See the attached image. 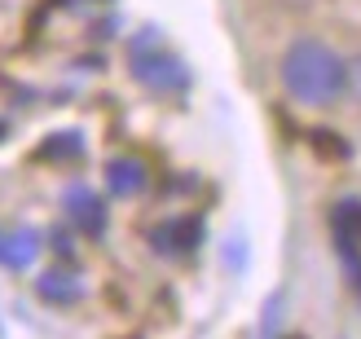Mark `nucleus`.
<instances>
[{
	"label": "nucleus",
	"mask_w": 361,
	"mask_h": 339,
	"mask_svg": "<svg viewBox=\"0 0 361 339\" xmlns=\"http://www.w3.org/2000/svg\"><path fill=\"white\" fill-rule=\"evenodd\" d=\"M0 132H5V123H0Z\"/></svg>",
	"instance_id": "nucleus-11"
},
{
	"label": "nucleus",
	"mask_w": 361,
	"mask_h": 339,
	"mask_svg": "<svg viewBox=\"0 0 361 339\" xmlns=\"http://www.w3.org/2000/svg\"><path fill=\"white\" fill-rule=\"evenodd\" d=\"M348 84H353V88H357V93H361V58H357V62H353V66H348Z\"/></svg>",
	"instance_id": "nucleus-9"
},
{
	"label": "nucleus",
	"mask_w": 361,
	"mask_h": 339,
	"mask_svg": "<svg viewBox=\"0 0 361 339\" xmlns=\"http://www.w3.org/2000/svg\"><path fill=\"white\" fill-rule=\"evenodd\" d=\"M66 211H71V221H75L84 234H93V238L106 229V203L97 199L93 190H84V185L66 190Z\"/></svg>",
	"instance_id": "nucleus-6"
},
{
	"label": "nucleus",
	"mask_w": 361,
	"mask_h": 339,
	"mask_svg": "<svg viewBox=\"0 0 361 339\" xmlns=\"http://www.w3.org/2000/svg\"><path fill=\"white\" fill-rule=\"evenodd\" d=\"M40 252V234L23 225H0V264L5 269H27Z\"/></svg>",
	"instance_id": "nucleus-4"
},
{
	"label": "nucleus",
	"mask_w": 361,
	"mask_h": 339,
	"mask_svg": "<svg viewBox=\"0 0 361 339\" xmlns=\"http://www.w3.org/2000/svg\"><path fill=\"white\" fill-rule=\"evenodd\" d=\"M128 62H133V75L146 88H154V93H180V88H190L185 62L172 58L150 31H141V35L128 40Z\"/></svg>",
	"instance_id": "nucleus-2"
},
{
	"label": "nucleus",
	"mask_w": 361,
	"mask_h": 339,
	"mask_svg": "<svg viewBox=\"0 0 361 339\" xmlns=\"http://www.w3.org/2000/svg\"><path fill=\"white\" fill-rule=\"evenodd\" d=\"M198 242H203V221L198 216H172L150 234V247L164 256H190L198 252Z\"/></svg>",
	"instance_id": "nucleus-3"
},
{
	"label": "nucleus",
	"mask_w": 361,
	"mask_h": 339,
	"mask_svg": "<svg viewBox=\"0 0 361 339\" xmlns=\"http://www.w3.org/2000/svg\"><path fill=\"white\" fill-rule=\"evenodd\" d=\"M44 159H75L80 154V132H62V137H49L44 141Z\"/></svg>",
	"instance_id": "nucleus-8"
},
{
	"label": "nucleus",
	"mask_w": 361,
	"mask_h": 339,
	"mask_svg": "<svg viewBox=\"0 0 361 339\" xmlns=\"http://www.w3.org/2000/svg\"><path fill=\"white\" fill-rule=\"evenodd\" d=\"M282 84H286V93L304 106H326L344 93L348 66L322 40H295L282 58Z\"/></svg>",
	"instance_id": "nucleus-1"
},
{
	"label": "nucleus",
	"mask_w": 361,
	"mask_h": 339,
	"mask_svg": "<svg viewBox=\"0 0 361 339\" xmlns=\"http://www.w3.org/2000/svg\"><path fill=\"white\" fill-rule=\"evenodd\" d=\"M291 5H304V0H291Z\"/></svg>",
	"instance_id": "nucleus-10"
},
{
	"label": "nucleus",
	"mask_w": 361,
	"mask_h": 339,
	"mask_svg": "<svg viewBox=\"0 0 361 339\" xmlns=\"http://www.w3.org/2000/svg\"><path fill=\"white\" fill-rule=\"evenodd\" d=\"M84 291H80V278L66 273V269H49L40 278V300H49V304H75Z\"/></svg>",
	"instance_id": "nucleus-7"
},
{
	"label": "nucleus",
	"mask_w": 361,
	"mask_h": 339,
	"mask_svg": "<svg viewBox=\"0 0 361 339\" xmlns=\"http://www.w3.org/2000/svg\"><path fill=\"white\" fill-rule=\"evenodd\" d=\"M106 185H111V194H119V199H137V194L150 185V172H146L141 159L119 154V159L106 164Z\"/></svg>",
	"instance_id": "nucleus-5"
}]
</instances>
